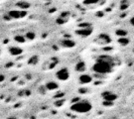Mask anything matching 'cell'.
Returning <instances> with one entry per match:
<instances>
[{
  "label": "cell",
  "mask_w": 134,
  "mask_h": 119,
  "mask_svg": "<svg viewBox=\"0 0 134 119\" xmlns=\"http://www.w3.org/2000/svg\"><path fill=\"white\" fill-rule=\"evenodd\" d=\"M113 69V61L109 56H99L98 60L94 63L92 70L96 73L106 75L109 73Z\"/></svg>",
  "instance_id": "cell-1"
},
{
  "label": "cell",
  "mask_w": 134,
  "mask_h": 119,
  "mask_svg": "<svg viewBox=\"0 0 134 119\" xmlns=\"http://www.w3.org/2000/svg\"><path fill=\"white\" fill-rule=\"evenodd\" d=\"M92 108V105L91 103L88 101V100L82 99V100H79V101H76L74 102L71 106V110L76 112V113H86V112H90Z\"/></svg>",
  "instance_id": "cell-2"
},
{
  "label": "cell",
  "mask_w": 134,
  "mask_h": 119,
  "mask_svg": "<svg viewBox=\"0 0 134 119\" xmlns=\"http://www.w3.org/2000/svg\"><path fill=\"white\" fill-rule=\"evenodd\" d=\"M56 76L59 81H66L69 80L70 77V72H69V70L67 67H63V69H60L59 71H57L56 73Z\"/></svg>",
  "instance_id": "cell-3"
},
{
  "label": "cell",
  "mask_w": 134,
  "mask_h": 119,
  "mask_svg": "<svg viewBox=\"0 0 134 119\" xmlns=\"http://www.w3.org/2000/svg\"><path fill=\"white\" fill-rule=\"evenodd\" d=\"M10 18H14V19H19V18H22L27 15V12L26 11H23V10H11L9 13H8Z\"/></svg>",
  "instance_id": "cell-4"
},
{
  "label": "cell",
  "mask_w": 134,
  "mask_h": 119,
  "mask_svg": "<svg viewBox=\"0 0 134 119\" xmlns=\"http://www.w3.org/2000/svg\"><path fill=\"white\" fill-rule=\"evenodd\" d=\"M92 33V28L88 27V28H81L76 31V34L81 37H88L90 35H91Z\"/></svg>",
  "instance_id": "cell-5"
},
{
  "label": "cell",
  "mask_w": 134,
  "mask_h": 119,
  "mask_svg": "<svg viewBox=\"0 0 134 119\" xmlns=\"http://www.w3.org/2000/svg\"><path fill=\"white\" fill-rule=\"evenodd\" d=\"M101 95H102L103 99L105 100V101H110V102H113L117 98V95L113 93V92H111V91H105Z\"/></svg>",
  "instance_id": "cell-6"
},
{
  "label": "cell",
  "mask_w": 134,
  "mask_h": 119,
  "mask_svg": "<svg viewBox=\"0 0 134 119\" xmlns=\"http://www.w3.org/2000/svg\"><path fill=\"white\" fill-rule=\"evenodd\" d=\"M79 81L81 84H87V83H91L92 81V76H90V75H86V73H83L80 76Z\"/></svg>",
  "instance_id": "cell-7"
},
{
  "label": "cell",
  "mask_w": 134,
  "mask_h": 119,
  "mask_svg": "<svg viewBox=\"0 0 134 119\" xmlns=\"http://www.w3.org/2000/svg\"><path fill=\"white\" fill-rule=\"evenodd\" d=\"M61 45L65 48H72L75 47L76 43L72 40H71V39H64V40L61 41Z\"/></svg>",
  "instance_id": "cell-8"
},
{
  "label": "cell",
  "mask_w": 134,
  "mask_h": 119,
  "mask_svg": "<svg viewBox=\"0 0 134 119\" xmlns=\"http://www.w3.org/2000/svg\"><path fill=\"white\" fill-rule=\"evenodd\" d=\"M98 40L100 41L101 44H109L110 42H111V39H110V37L107 35V34H104L102 33L100 34L99 36H98Z\"/></svg>",
  "instance_id": "cell-9"
},
{
  "label": "cell",
  "mask_w": 134,
  "mask_h": 119,
  "mask_svg": "<svg viewBox=\"0 0 134 119\" xmlns=\"http://www.w3.org/2000/svg\"><path fill=\"white\" fill-rule=\"evenodd\" d=\"M9 52L12 56H19V55H21V54L23 53V51H22V49H21V48L11 47V48H9Z\"/></svg>",
  "instance_id": "cell-10"
},
{
  "label": "cell",
  "mask_w": 134,
  "mask_h": 119,
  "mask_svg": "<svg viewBox=\"0 0 134 119\" xmlns=\"http://www.w3.org/2000/svg\"><path fill=\"white\" fill-rule=\"evenodd\" d=\"M46 88L48 90H56V89L59 88V86H58L57 82H55V81H49L48 83L46 84Z\"/></svg>",
  "instance_id": "cell-11"
},
{
  "label": "cell",
  "mask_w": 134,
  "mask_h": 119,
  "mask_svg": "<svg viewBox=\"0 0 134 119\" xmlns=\"http://www.w3.org/2000/svg\"><path fill=\"white\" fill-rule=\"evenodd\" d=\"M75 69H76V71H79V72H83L86 69V64L81 61V62H79L77 65H76V67H75Z\"/></svg>",
  "instance_id": "cell-12"
},
{
  "label": "cell",
  "mask_w": 134,
  "mask_h": 119,
  "mask_svg": "<svg viewBox=\"0 0 134 119\" xmlns=\"http://www.w3.org/2000/svg\"><path fill=\"white\" fill-rule=\"evenodd\" d=\"M16 5H17V7H18L19 9L23 10V11H25V10L28 9L29 7H30V3L26 2V1H20V2H18Z\"/></svg>",
  "instance_id": "cell-13"
},
{
  "label": "cell",
  "mask_w": 134,
  "mask_h": 119,
  "mask_svg": "<svg viewBox=\"0 0 134 119\" xmlns=\"http://www.w3.org/2000/svg\"><path fill=\"white\" fill-rule=\"evenodd\" d=\"M118 44L119 45H121V46H123V47H125V46H127L128 44L130 43V40L128 38H126V37H123V38H119L118 39Z\"/></svg>",
  "instance_id": "cell-14"
},
{
  "label": "cell",
  "mask_w": 134,
  "mask_h": 119,
  "mask_svg": "<svg viewBox=\"0 0 134 119\" xmlns=\"http://www.w3.org/2000/svg\"><path fill=\"white\" fill-rule=\"evenodd\" d=\"M39 62V58L37 56H33V57H31L29 59L28 61V65L30 66H36Z\"/></svg>",
  "instance_id": "cell-15"
},
{
  "label": "cell",
  "mask_w": 134,
  "mask_h": 119,
  "mask_svg": "<svg viewBox=\"0 0 134 119\" xmlns=\"http://www.w3.org/2000/svg\"><path fill=\"white\" fill-rule=\"evenodd\" d=\"M115 34H116L117 36H120L121 38H123V37H126V36H127V31H126V30H123V29H118V30L115 31Z\"/></svg>",
  "instance_id": "cell-16"
},
{
  "label": "cell",
  "mask_w": 134,
  "mask_h": 119,
  "mask_svg": "<svg viewBox=\"0 0 134 119\" xmlns=\"http://www.w3.org/2000/svg\"><path fill=\"white\" fill-rule=\"evenodd\" d=\"M15 41L16 42H19V43H25V41H26V39H25V37H23V36H16L15 37Z\"/></svg>",
  "instance_id": "cell-17"
},
{
  "label": "cell",
  "mask_w": 134,
  "mask_h": 119,
  "mask_svg": "<svg viewBox=\"0 0 134 119\" xmlns=\"http://www.w3.org/2000/svg\"><path fill=\"white\" fill-rule=\"evenodd\" d=\"M35 37H36V35L34 32H28L26 34V39H28V40H34Z\"/></svg>",
  "instance_id": "cell-18"
},
{
  "label": "cell",
  "mask_w": 134,
  "mask_h": 119,
  "mask_svg": "<svg viewBox=\"0 0 134 119\" xmlns=\"http://www.w3.org/2000/svg\"><path fill=\"white\" fill-rule=\"evenodd\" d=\"M97 3V0H86L83 1V4L86 5H94Z\"/></svg>",
  "instance_id": "cell-19"
},
{
  "label": "cell",
  "mask_w": 134,
  "mask_h": 119,
  "mask_svg": "<svg viewBox=\"0 0 134 119\" xmlns=\"http://www.w3.org/2000/svg\"><path fill=\"white\" fill-rule=\"evenodd\" d=\"M129 6L128 4V2H126V1H123V2H121V5H120V10H125L127 7Z\"/></svg>",
  "instance_id": "cell-20"
},
{
  "label": "cell",
  "mask_w": 134,
  "mask_h": 119,
  "mask_svg": "<svg viewBox=\"0 0 134 119\" xmlns=\"http://www.w3.org/2000/svg\"><path fill=\"white\" fill-rule=\"evenodd\" d=\"M66 22V19H64V18H62V17H59V19L57 20V23L59 24H63Z\"/></svg>",
  "instance_id": "cell-21"
},
{
  "label": "cell",
  "mask_w": 134,
  "mask_h": 119,
  "mask_svg": "<svg viewBox=\"0 0 134 119\" xmlns=\"http://www.w3.org/2000/svg\"><path fill=\"white\" fill-rule=\"evenodd\" d=\"M111 104H112V102H110V101H104L103 102V105H106V106H109Z\"/></svg>",
  "instance_id": "cell-22"
},
{
  "label": "cell",
  "mask_w": 134,
  "mask_h": 119,
  "mask_svg": "<svg viewBox=\"0 0 134 119\" xmlns=\"http://www.w3.org/2000/svg\"><path fill=\"white\" fill-rule=\"evenodd\" d=\"M130 24H131V25H132V26H133L134 27V16H132V17H131V18H130Z\"/></svg>",
  "instance_id": "cell-23"
},
{
  "label": "cell",
  "mask_w": 134,
  "mask_h": 119,
  "mask_svg": "<svg viewBox=\"0 0 134 119\" xmlns=\"http://www.w3.org/2000/svg\"><path fill=\"white\" fill-rule=\"evenodd\" d=\"M63 102H64V100H62V101H57V102H56V105H57V106H61V105H63L62 104Z\"/></svg>",
  "instance_id": "cell-24"
},
{
  "label": "cell",
  "mask_w": 134,
  "mask_h": 119,
  "mask_svg": "<svg viewBox=\"0 0 134 119\" xmlns=\"http://www.w3.org/2000/svg\"><path fill=\"white\" fill-rule=\"evenodd\" d=\"M79 91H80L81 93H85V92H86L87 90H86V89H85V88H82V89H80Z\"/></svg>",
  "instance_id": "cell-25"
},
{
  "label": "cell",
  "mask_w": 134,
  "mask_h": 119,
  "mask_svg": "<svg viewBox=\"0 0 134 119\" xmlns=\"http://www.w3.org/2000/svg\"><path fill=\"white\" fill-rule=\"evenodd\" d=\"M6 119H17V118L14 117V116H10V117H8V118H6Z\"/></svg>",
  "instance_id": "cell-26"
},
{
  "label": "cell",
  "mask_w": 134,
  "mask_h": 119,
  "mask_svg": "<svg viewBox=\"0 0 134 119\" xmlns=\"http://www.w3.org/2000/svg\"><path fill=\"white\" fill-rule=\"evenodd\" d=\"M3 80H4V76H1V81H3Z\"/></svg>",
  "instance_id": "cell-27"
}]
</instances>
